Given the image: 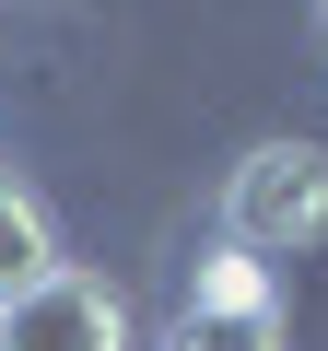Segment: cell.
Here are the masks:
<instances>
[{
  "mask_svg": "<svg viewBox=\"0 0 328 351\" xmlns=\"http://www.w3.org/2000/svg\"><path fill=\"white\" fill-rule=\"evenodd\" d=\"M328 234V152L316 141H258L235 176H223V246L235 258H293Z\"/></svg>",
  "mask_w": 328,
  "mask_h": 351,
  "instance_id": "6da1fadb",
  "label": "cell"
},
{
  "mask_svg": "<svg viewBox=\"0 0 328 351\" xmlns=\"http://www.w3.org/2000/svg\"><path fill=\"white\" fill-rule=\"evenodd\" d=\"M0 351H141V328H129V293L106 269H71L59 258L36 293L0 304Z\"/></svg>",
  "mask_w": 328,
  "mask_h": 351,
  "instance_id": "7a4b0ae2",
  "label": "cell"
},
{
  "mask_svg": "<svg viewBox=\"0 0 328 351\" xmlns=\"http://www.w3.org/2000/svg\"><path fill=\"white\" fill-rule=\"evenodd\" d=\"M47 269H59V223H47V199L24 188V176L0 164V304H12V293H36Z\"/></svg>",
  "mask_w": 328,
  "mask_h": 351,
  "instance_id": "3957f363",
  "label": "cell"
},
{
  "mask_svg": "<svg viewBox=\"0 0 328 351\" xmlns=\"http://www.w3.org/2000/svg\"><path fill=\"white\" fill-rule=\"evenodd\" d=\"M188 316H281V293H270V269H258V258L211 246V258L188 269Z\"/></svg>",
  "mask_w": 328,
  "mask_h": 351,
  "instance_id": "277c9868",
  "label": "cell"
},
{
  "mask_svg": "<svg viewBox=\"0 0 328 351\" xmlns=\"http://www.w3.org/2000/svg\"><path fill=\"white\" fill-rule=\"evenodd\" d=\"M164 351H293V339H281V316H176Z\"/></svg>",
  "mask_w": 328,
  "mask_h": 351,
  "instance_id": "5b68a950",
  "label": "cell"
}]
</instances>
